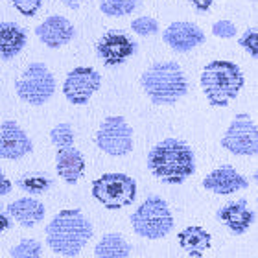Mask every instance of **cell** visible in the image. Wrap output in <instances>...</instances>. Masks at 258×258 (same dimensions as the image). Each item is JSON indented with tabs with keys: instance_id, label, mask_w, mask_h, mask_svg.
I'll use <instances>...</instances> for the list:
<instances>
[{
	"instance_id": "obj_31",
	"label": "cell",
	"mask_w": 258,
	"mask_h": 258,
	"mask_svg": "<svg viewBox=\"0 0 258 258\" xmlns=\"http://www.w3.org/2000/svg\"><path fill=\"white\" fill-rule=\"evenodd\" d=\"M194 4V8H196V11H199V13H203V11H209L210 6L214 4V0H190Z\"/></svg>"
},
{
	"instance_id": "obj_19",
	"label": "cell",
	"mask_w": 258,
	"mask_h": 258,
	"mask_svg": "<svg viewBox=\"0 0 258 258\" xmlns=\"http://www.w3.org/2000/svg\"><path fill=\"white\" fill-rule=\"evenodd\" d=\"M26 30L17 22H0V57L10 61L26 46Z\"/></svg>"
},
{
	"instance_id": "obj_3",
	"label": "cell",
	"mask_w": 258,
	"mask_h": 258,
	"mask_svg": "<svg viewBox=\"0 0 258 258\" xmlns=\"http://www.w3.org/2000/svg\"><path fill=\"white\" fill-rule=\"evenodd\" d=\"M140 85L155 105H173L188 92V81L175 61L153 63L140 76Z\"/></svg>"
},
{
	"instance_id": "obj_17",
	"label": "cell",
	"mask_w": 258,
	"mask_h": 258,
	"mask_svg": "<svg viewBox=\"0 0 258 258\" xmlns=\"http://www.w3.org/2000/svg\"><path fill=\"white\" fill-rule=\"evenodd\" d=\"M55 170L64 183L76 184L85 172V157L74 146L61 148L55 153Z\"/></svg>"
},
{
	"instance_id": "obj_6",
	"label": "cell",
	"mask_w": 258,
	"mask_h": 258,
	"mask_svg": "<svg viewBox=\"0 0 258 258\" xmlns=\"http://www.w3.org/2000/svg\"><path fill=\"white\" fill-rule=\"evenodd\" d=\"M92 198L109 210L124 209L137 198V181L127 173H103L92 183Z\"/></svg>"
},
{
	"instance_id": "obj_13",
	"label": "cell",
	"mask_w": 258,
	"mask_h": 258,
	"mask_svg": "<svg viewBox=\"0 0 258 258\" xmlns=\"http://www.w3.org/2000/svg\"><path fill=\"white\" fill-rule=\"evenodd\" d=\"M205 33L203 30L194 24V22H184L177 21L172 22L170 26L162 32V41L173 50V52H179V54H184V52H190L196 46L205 43Z\"/></svg>"
},
{
	"instance_id": "obj_2",
	"label": "cell",
	"mask_w": 258,
	"mask_h": 258,
	"mask_svg": "<svg viewBox=\"0 0 258 258\" xmlns=\"http://www.w3.org/2000/svg\"><path fill=\"white\" fill-rule=\"evenodd\" d=\"M94 234L92 223L80 209H64L46 225V243L55 254L74 258Z\"/></svg>"
},
{
	"instance_id": "obj_1",
	"label": "cell",
	"mask_w": 258,
	"mask_h": 258,
	"mask_svg": "<svg viewBox=\"0 0 258 258\" xmlns=\"http://www.w3.org/2000/svg\"><path fill=\"white\" fill-rule=\"evenodd\" d=\"M148 170L164 184H181L196 172V157L184 140L164 139L148 153Z\"/></svg>"
},
{
	"instance_id": "obj_23",
	"label": "cell",
	"mask_w": 258,
	"mask_h": 258,
	"mask_svg": "<svg viewBox=\"0 0 258 258\" xmlns=\"http://www.w3.org/2000/svg\"><path fill=\"white\" fill-rule=\"evenodd\" d=\"M139 8V0H100V11L107 17L131 15Z\"/></svg>"
},
{
	"instance_id": "obj_33",
	"label": "cell",
	"mask_w": 258,
	"mask_h": 258,
	"mask_svg": "<svg viewBox=\"0 0 258 258\" xmlns=\"http://www.w3.org/2000/svg\"><path fill=\"white\" fill-rule=\"evenodd\" d=\"M59 2H63L64 6H69V8H72V10H76V8H80V4L83 2V0H59Z\"/></svg>"
},
{
	"instance_id": "obj_24",
	"label": "cell",
	"mask_w": 258,
	"mask_h": 258,
	"mask_svg": "<svg viewBox=\"0 0 258 258\" xmlns=\"http://www.w3.org/2000/svg\"><path fill=\"white\" fill-rule=\"evenodd\" d=\"M41 254H43V245L33 238L21 240L15 247H11V258H41Z\"/></svg>"
},
{
	"instance_id": "obj_10",
	"label": "cell",
	"mask_w": 258,
	"mask_h": 258,
	"mask_svg": "<svg viewBox=\"0 0 258 258\" xmlns=\"http://www.w3.org/2000/svg\"><path fill=\"white\" fill-rule=\"evenodd\" d=\"M102 85V76L92 67H76L67 74L63 94L74 105H85Z\"/></svg>"
},
{
	"instance_id": "obj_16",
	"label": "cell",
	"mask_w": 258,
	"mask_h": 258,
	"mask_svg": "<svg viewBox=\"0 0 258 258\" xmlns=\"http://www.w3.org/2000/svg\"><path fill=\"white\" fill-rule=\"evenodd\" d=\"M216 216L236 236L245 234L254 220V212L247 207L245 199H238V201H231V203L223 205Z\"/></svg>"
},
{
	"instance_id": "obj_30",
	"label": "cell",
	"mask_w": 258,
	"mask_h": 258,
	"mask_svg": "<svg viewBox=\"0 0 258 258\" xmlns=\"http://www.w3.org/2000/svg\"><path fill=\"white\" fill-rule=\"evenodd\" d=\"M11 186H13V184H11L10 179H8L4 173L0 172V198H4L6 194H10L11 192Z\"/></svg>"
},
{
	"instance_id": "obj_28",
	"label": "cell",
	"mask_w": 258,
	"mask_h": 258,
	"mask_svg": "<svg viewBox=\"0 0 258 258\" xmlns=\"http://www.w3.org/2000/svg\"><path fill=\"white\" fill-rule=\"evenodd\" d=\"M11 6H13L21 15L33 17V15H37V11L41 10L43 0H11Z\"/></svg>"
},
{
	"instance_id": "obj_26",
	"label": "cell",
	"mask_w": 258,
	"mask_h": 258,
	"mask_svg": "<svg viewBox=\"0 0 258 258\" xmlns=\"http://www.w3.org/2000/svg\"><path fill=\"white\" fill-rule=\"evenodd\" d=\"M131 30H133L137 35H142V37H150V35H155L159 33V22L153 19V17H139L131 22Z\"/></svg>"
},
{
	"instance_id": "obj_18",
	"label": "cell",
	"mask_w": 258,
	"mask_h": 258,
	"mask_svg": "<svg viewBox=\"0 0 258 258\" xmlns=\"http://www.w3.org/2000/svg\"><path fill=\"white\" fill-rule=\"evenodd\" d=\"M8 214H10L19 225L26 227V229H32V227H35L37 223H41V221L44 220L46 209H44V205L41 203L39 199L22 198L8 205Z\"/></svg>"
},
{
	"instance_id": "obj_14",
	"label": "cell",
	"mask_w": 258,
	"mask_h": 258,
	"mask_svg": "<svg viewBox=\"0 0 258 258\" xmlns=\"http://www.w3.org/2000/svg\"><path fill=\"white\" fill-rule=\"evenodd\" d=\"M35 35L39 41L48 46V48H61L64 44H69L76 35V28L72 26V22L69 19H64L61 15H52L48 19H44L37 28H35Z\"/></svg>"
},
{
	"instance_id": "obj_12",
	"label": "cell",
	"mask_w": 258,
	"mask_h": 258,
	"mask_svg": "<svg viewBox=\"0 0 258 258\" xmlns=\"http://www.w3.org/2000/svg\"><path fill=\"white\" fill-rule=\"evenodd\" d=\"M33 142L28 133L13 120H6L0 124V159L19 161L28 153H32Z\"/></svg>"
},
{
	"instance_id": "obj_32",
	"label": "cell",
	"mask_w": 258,
	"mask_h": 258,
	"mask_svg": "<svg viewBox=\"0 0 258 258\" xmlns=\"http://www.w3.org/2000/svg\"><path fill=\"white\" fill-rule=\"evenodd\" d=\"M10 225H11L10 216L4 214V212L0 210V234H2V232H4V231H8V229H10Z\"/></svg>"
},
{
	"instance_id": "obj_8",
	"label": "cell",
	"mask_w": 258,
	"mask_h": 258,
	"mask_svg": "<svg viewBox=\"0 0 258 258\" xmlns=\"http://www.w3.org/2000/svg\"><path fill=\"white\" fill-rule=\"evenodd\" d=\"M221 146L232 155L254 157L258 153V129L254 120L247 113H240L232 118L225 135L221 137Z\"/></svg>"
},
{
	"instance_id": "obj_20",
	"label": "cell",
	"mask_w": 258,
	"mask_h": 258,
	"mask_svg": "<svg viewBox=\"0 0 258 258\" xmlns=\"http://www.w3.org/2000/svg\"><path fill=\"white\" fill-rule=\"evenodd\" d=\"M177 242L181 245L184 253H188L192 258H201L203 253L210 247L212 243V236L210 232H207L203 227L199 225H190L177 234Z\"/></svg>"
},
{
	"instance_id": "obj_5",
	"label": "cell",
	"mask_w": 258,
	"mask_h": 258,
	"mask_svg": "<svg viewBox=\"0 0 258 258\" xmlns=\"http://www.w3.org/2000/svg\"><path fill=\"white\" fill-rule=\"evenodd\" d=\"M133 231L148 240H161L173 229V214L161 196H150L131 214Z\"/></svg>"
},
{
	"instance_id": "obj_29",
	"label": "cell",
	"mask_w": 258,
	"mask_h": 258,
	"mask_svg": "<svg viewBox=\"0 0 258 258\" xmlns=\"http://www.w3.org/2000/svg\"><path fill=\"white\" fill-rule=\"evenodd\" d=\"M212 33L220 39H232L236 35V26L231 21L223 19V21H218L212 24Z\"/></svg>"
},
{
	"instance_id": "obj_7",
	"label": "cell",
	"mask_w": 258,
	"mask_h": 258,
	"mask_svg": "<svg viewBox=\"0 0 258 258\" xmlns=\"http://www.w3.org/2000/svg\"><path fill=\"white\" fill-rule=\"evenodd\" d=\"M17 96L30 105H44L55 92V78L44 63H32L15 83Z\"/></svg>"
},
{
	"instance_id": "obj_25",
	"label": "cell",
	"mask_w": 258,
	"mask_h": 258,
	"mask_svg": "<svg viewBox=\"0 0 258 258\" xmlns=\"http://www.w3.org/2000/svg\"><path fill=\"white\" fill-rule=\"evenodd\" d=\"M50 140L52 144L61 150V148H70L74 146V131L70 127V124L63 122V124H57L52 131H50Z\"/></svg>"
},
{
	"instance_id": "obj_22",
	"label": "cell",
	"mask_w": 258,
	"mask_h": 258,
	"mask_svg": "<svg viewBox=\"0 0 258 258\" xmlns=\"http://www.w3.org/2000/svg\"><path fill=\"white\" fill-rule=\"evenodd\" d=\"M15 184L28 194H43L52 186V179H50L48 175H44V173L35 172V173H26V175H22Z\"/></svg>"
},
{
	"instance_id": "obj_21",
	"label": "cell",
	"mask_w": 258,
	"mask_h": 258,
	"mask_svg": "<svg viewBox=\"0 0 258 258\" xmlns=\"http://www.w3.org/2000/svg\"><path fill=\"white\" fill-rule=\"evenodd\" d=\"M131 247L120 232H107L94 247L96 258H129Z\"/></svg>"
},
{
	"instance_id": "obj_4",
	"label": "cell",
	"mask_w": 258,
	"mask_h": 258,
	"mask_svg": "<svg viewBox=\"0 0 258 258\" xmlns=\"http://www.w3.org/2000/svg\"><path fill=\"white\" fill-rule=\"evenodd\" d=\"M245 78L236 63L210 61L201 72V89L212 107H225L240 94Z\"/></svg>"
},
{
	"instance_id": "obj_15",
	"label": "cell",
	"mask_w": 258,
	"mask_h": 258,
	"mask_svg": "<svg viewBox=\"0 0 258 258\" xmlns=\"http://www.w3.org/2000/svg\"><path fill=\"white\" fill-rule=\"evenodd\" d=\"M203 186L209 192H214L218 196H229V194L245 190L249 186V181L238 170H234L229 164H223V166L212 170L203 179Z\"/></svg>"
},
{
	"instance_id": "obj_27",
	"label": "cell",
	"mask_w": 258,
	"mask_h": 258,
	"mask_svg": "<svg viewBox=\"0 0 258 258\" xmlns=\"http://www.w3.org/2000/svg\"><path fill=\"white\" fill-rule=\"evenodd\" d=\"M238 43H240L242 48L247 50L251 57H256L258 55V32H256V28H249L247 32L238 39Z\"/></svg>"
},
{
	"instance_id": "obj_9",
	"label": "cell",
	"mask_w": 258,
	"mask_h": 258,
	"mask_svg": "<svg viewBox=\"0 0 258 258\" xmlns=\"http://www.w3.org/2000/svg\"><path fill=\"white\" fill-rule=\"evenodd\" d=\"M96 146L111 157H124L133 150V127L124 116H107L96 133Z\"/></svg>"
},
{
	"instance_id": "obj_11",
	"label": "cell",
	"mask_w": 258,
	"mask_h": 258,
	"mask_svg": "<svg viewBox=\"0 0 258 258\" xmlns=\"http://www.w3.org/2000/svg\"><path fill=\"white\" fill-rule=\"evenodd\" d=\"M137 52V43L133 37L122 30H109L103 33L96 44V54L105 67H118Z\"/></svg>"
}]
</instances>
